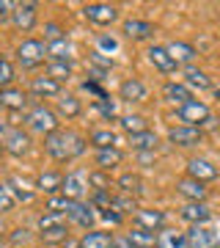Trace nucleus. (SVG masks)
I'll list each match as a JSON object with an SVG mask.
<instances>
[{
  "label": "nucleus",
  "mask_w": 220,
  "mask_h": 248,
  "mask_svg": "<svg viewBox=\"0 0 220 248\" xmlns=\"http://www.w3.org/2000/svg\"><path fill=\"white\" fill-rule=\"evenodd\" d=\"M88 149V138L72 133V130H55L44 138V155L55 163H69V160H80Z\"/></svg>",
  "instance_id": "nucleus-1"
},
{
  "label": "nucleus",
  "mask_w": 220,
  "mask_h": 248,
  "mask_svg": "<svg viewBox=\"0 0 220 248\" xmlns=\"http://www.w3.org/2000/svg\"><path fill=\"white\" fill-rule=\"evenodd\" d=\"M22 124L28 127V133H36V135H42V138H47L55 130H61L58 113L50 105H44V102H30L28 110L22 113Z\"/></svg>",
  "instance_id": "nucleus-2"
},
{
  "label": "nucleus",
  "mask_w": 220,
  "mask_h": 248,
  "mask_svg": "<svg viewBox=\"0 0 220 248\" xmlns=\"http://www.w3.org/2000/svg\"><path fill=\"white\" fill-rule=\"evenodd\" d=\"M174 116L179 119V124H185V127H195V130L209 127V124L218 122V119L212 116L209 105H206L204 99H198V97H193L190 102H185V105L174 108Z\"/></svg>",
  "instance_id": "nucleus-3"
},
{
  "label": "nucleus",
  "mask_w": 220,
  "mask_h": 248,
  "mask_svg": "<svg viewBox=\"0 0 220 248\" xmlns=\"http://www.w3.org/2000/svg\"><path fill=\"white\" fill-rule=\"evenodd\" d=\"M14 58L22 69H39L44 61H47V45L44 39H22L17 47H14Z\"/></svg>",
  "instance_id": "nucleus-4"
},
{
  "label": "nucleus",
  "mask_w": 220,
  "mask_h": 248,
  "mask_svg": "<svg viewBox=\"0 0 220 248\" xmlns=\"http://www.w3.org/2000/svg\"><path fill=\"white\" fill-rule=\"evenodd\" d=\"M83 17H86L91 25L110 28L113 22H118L121 11H118V6H113V3H86V6H83Z\"/></svg>",
  "instance_id": "nucleus-5"
},
{
  "label": "nucleus",
  "mask_w": 220,
  "mask_h": 248,
  "mask_svg": "<svg viewBox=\"0 0 220 248\" xmlns=\"http://www.w3.org/2000/svg\"><path fill=\"white\" fill-rule=\"evenodd\" d=\"M165 223H168L165 210H157V207H138V213L132 215V226H135V229L162 232Z\"/></svg>",
  "instance_id": "nucleus-6"
},
{
  "label": "nucleus",
  "mask_w": 220,
  "mask_h": 248,
  "mask_svg": "<svg viewBox=\"0 0 220 248\" xmlns=\"http://www.w3.org/2000/svg\"><path fill=\"white\" fill-rule=\"evenodd\" d=\"M63 94V86L58 80L47 78V75H39V78H30V86H28V97L33 102H42V99H58Z\"/></svg>",
  "instance_id": "nucleus-7"
},
{
  "label": "nucleus",
  "mask_w": 220,
  "mask_h": 248,
  "mask_svg": "<svg viewBox=\"0 0 220 248\" xmlns=\"http://www.w3.org/2000/svg\"><path fill=\"white\" fill-rule=\"evenodd\" d=\"M61 196H66L69 202H83L88 196V171H69V174H63Z\"/></svg>",
  "instance_id": "nucleus-8"
},
{
  "label": "nucleus",
  "mask_w": 220,
  "mask_h": 248,
  "mask_svg": "<svg viewBox=\"0 0 220 248\" xmlns=\"http://www.w3.org/2000/svg\"><path fill=\"white\" fill-rule=\"evenodd\" d=\"M30 133L22 130V127H11L9 135H6V141H3V155H9V157H25L28 152H30Z\"/></svg>",
  "instance_id": "nucleus-9"
},
{
  "label": "nucleus",
  "mask_w": 220,
  "mask_h": 248,
  "mask_svg": "<svg viewBox=\"0 0 220 248\" xmlns=\"http://www.w3.org/2000/svg\"><path fill=\"white\" fill-rule=\"evenodd\" d=\"M66 221L72 226H80V229H94V223H97V210L91 207V204L83 199V202H72L69 213H66Z\"/></svg>",
  "instance_id": "nucleus-10"
},
{
  "label": "nucleus",
  "mask_w": 220,
  "mask_h": 248,
  "mask_svg": "<svg viewBox=\"0 0 220 248\" xmlns=\"http://www.w3.org/2000/svg\"><path fill=\"white\" fill-rule=\"evenodd\" d=\"M204 141V133L195 130V127H185V124H176L168 130V143H174L179 149H193Z\"/></svg>",
  "instance_id": "nucleus-11"
},
{
  "label": "nucleus",
  "mask_w": 220,
  "mask_h": 248,
  "mask_svg": "<svg viewBox=\"0 0 220 248\" xmlns=\"http://www.w3.org/2000/svg\"><path fill=\"white\" fill-rule=\"evenodd\" d=\"M61 185H63V174L55 169H42L36 174V182H33V190L36 193H44L47 199L50 196H58L61 193Z\"/></svg>",
  "instance_id": "nucleus-12"
},
{
  "label": "nucleus",
  "mask_w": 220,
  "mask_h": 248,
  "mask_svg": "<svg viewBox=\"0 0 220 248\" xmlns=\"http://www.w3.org/2000/svg\"><path fill=\"white\" fill-rule=\"evenodd\" d=\"M11 22H14L17 31L30 33V31L39 25V6H36V3H17V9L11 14Z\"/></svg>",
  "instance_id": "nucleus-13"
},
{
  "label": "nucleus",
  "mask_w": 220,
  "mask_h": 248,
  "mask_svg": "<svg viewBox=\"0 0 220 248\" xmlns=\"http://www.w3.org/2000/svg\"><path fill=\"white\" fill-rule=\"evenodd\" d=\"M30 99H28V91L17 89V86H9V89H0V108L9 110V113H25Z\"/></svg>",
  "instance_id": "nucleus-14"
},
{
  "label": "nucleus",
  "mask_w": 220,
  "mask_h": 248,
  "mask_svg": "<svg viewBox=\"0 0 220 248\" xmlns=\"http://www.w3.org/2000/svg\"><path fill=\"white\" fill-rule=\"evenodd\" d=\"M179 218L190 226H206L212 221V210L206 202H187L182 210H179Z\"/></svg>",
  "instance_id": "nucleus-15"
},
{
  "label": "nucleus",
  "mask_w": 220,
  "mask_h": 248,
  "mask_svg": "<svg viewBox=\"0 0 220 248\" xmlns=\"http://www.w3.org/2000/svg\"><path fill=\"white\" fill-rule=\"evenodd\" d=\"M154 22H149V19H141V17H130L121 22V33L127 36V39H132V42H146V39H151L154 36Z\"/></svg>",
  "instance_id": "nucleus-16"
},
{
  "label": "nucleus",
  "mask_w": 220,
  "mask_h": 248,
  "mask_svg": "<svg viewBox=\"0 0 220 248\" xmlns=\"http://www.w3.org/2000/svg\"><path fill=\"white\" fill-rule=\"evenodd\" d=\"M187 177L195 179V182H201V185H206V182H215L220 177V171L206 157H193V160H187Z\"/></svg>",
  "instance_id": "nucleus-17"
},
{
  "label": "nucleus",
  "mask_w": 220,
  "mask_h": 248,
  "mask_svg": "<svg viewBox=\"0 0 220 248\" xmlns=\"http://www.w3.org/2000/svg\"><path fill=\"white\" fill-rule=\"evenodd\" d=\"M118 99L121 102H130V105L132 102H146L149 99V86L141 78H127L118 86Z\"/></svg>",
  "instance_id": "nucleus-18"
},
{
  "label": "nucleus",
  "mask_w": 220,
  "mask_h": 248,
  "mask_svg": "<svg viewBox=\"0 0 220 248\" xmlns=\"http://www.w3.org/2000/svg\"><path fill=\"white\" fill-rule=\"evenodd\" d=\"M165 50H168V55H171V61H174L176 66H193V61L198 58V50H195L190 42H182V39L168 42Z\"/></svg>",
  "instance_id": "nucleus-19"
},
{
  "label": "nucleus",
  "mask_w": 220,
  "mask_h": 248,
  "mask_svg": "<svg viewBox=\"0 0 220 248\" xmlns=\"http://www.w3.org/2000/svg\"><path fill=\"white\" fill-rule=\"evenodd\" d=\"M55 113L58 119H80L83 116V99L77 94H72V91H63L61 97L55 99Z\"/></svg>",
  "instance_id": "nucleus-20"
},
{
  "label": "nucleus",
  "mask_w": 220,
  "mask_h": 248,
  "mask_svg": "<svg viewBox=\"0 0 220 248\" xmlns=\"http://www.w3.org/2000/svg\"><path fill=\"white\" fill-rule=\"evenodd\" d=\"M121 163H124V149H121V146H110V149H94V166H97L99 171H105V174L116 171Z\"/></svg>",
  "instance_id": "nucleus-21"
},
{
  "label": "nucleus",
  "mask_w": 220,
  "mask_h": 248,
  "mask_svg": "<svg viewBox=\"0 0 220 248\" xmlns=\"http://www.w3.org/2000/svg\"><path fill=\"white\" fill-rule=\"evenodd\" d=\"M185 237H187V248H218L220 246L218 234L209 226H190L185 232Z\"/></svg>",
  "instance_id": "nucleus-22"
},
{
  "label": "nucleus",
  "mask_w": 220,
  "mask_h": 248,
  "mask_svg": "<svg viewBox=\"0 0 220 248\" xmlns=\"http://www.w3.org/2000/svg\"><path fill=\"white\" fill-rule=\"evenodd\" d=\"M146 58H149V63H151L157 72H162V75H171V72L179 69V66L171 61V55H168L165 45H151L149 50H146Z\"/></svg>",
  "instance_id": "nucleus-23"
},
{
  "label": "nucleus",
  "mask_w": 220,
  "mask_h": 248,
  "mask_svg": "<svg viewBox=\"0 0 220 248\" xmlns=\"http://www.w3.org/2000/svg\"><path fill=\"white\" fill-rule=\"evenodd\" d=\"M162 97H165V102H171L174 108H179V105H185V102L193 99V91L187 89L182 80H168L165 86H162Z\"/></svg>",
  "instance_id": "nucleus-24"
},
{
  "label": "nucleus",
  "mask_w": 220,
  "mask_h": 248,
  "mask_svg": "<svg viewBox=\"0 0 220 248\" xmlns=\"http://www.w3.org/2000/svg\"><path fill=\"white\" fill-rule=\"evenodd\" d=\"M176 193L182 196V199H187V202H206V185H201V182H195V179L185 177V179H176Z\"/></svg>",
  "instance_id": "nucleus-25"
},
{
  "label": "nucleus",
  "mask_w": 220,
  "mask_h": 248,
  "mask_svg": "<svg viewBox=\"0 0 220 248\" xmlns=\"http://www.w3.org/2000/svg\"><path fill=\"white\" fill-rule=\"evenodd\" d=\"M116 187H118V193H127L132 199H138V196L146 190V182H143L141 174H135V171H124L121 177L116 179Z\"/></svg>",
  "instance_id": "nucleus-26"
},
{
  "label": "nucleus",
  "mask_w": 220,
  "mask_h": 248,
  "mask_svg": "<svg viewBox=\"0 0 220 248\" xmlns=\"http://www.w3.org/2000/svg\"><path fill=\"white\" fill-rule=\"evenodd\" d=\"M182 83H185L190 91H206L212 89V78L206 75L204 69H198V66H185L182 69Z\"/></svg>",
  "instance_id": "nucleus-27"
},
{
  "label": "nucleus",
  "mask_w": 220,
  "mask_h": 248,
  "mask_svg": "<svg viewBox=\"0 0 220 248\" xmlns=\"http://www.w3.org/2000/svg\"><path fill=\"white\" fill-rule=\"evenodd\" d=\"M157 146H160V135L154 133V130L130 135V149L135 152V155H141V152H157Z\"/></svg>",
  "instance_id": "nucleus-28"
},
{
  "label": "nucleus",
  "mask_w": 220,
  "mask_h": 248,
  "mask_svg": "<svg viewBox=\"0 0 220 248\" xmlns=\"http://www.w3.org/2000/svg\"><path fill=\"white\" fill-rule=\"evenodd\" d=\"M3 185L9 187V193L14 196V202H17V204H19V202H22V204H30V202L36 199V190H33V187H28L19 177H6V179H3Z\"/></svg>",
  "instance_id": "nucleus-29"
},
{
  "label": "nucleus",
  "mask_w": 220,
  "mask_h": 248,
  "mask_svg": "<svg viewBox=\"0 0 220 248\" xmlns=\"http://www.w3.org/2000/svg\"><path fill=\"white\" fill-rule=\"evenodd\" d=\"M88 143L94 149H110V146H118V135L110 130V127H94L88 133Z\"/></svg>",
  "instance_id": "nucleus-30"
},
{
  "label": "nucleus",
  "mask_w": 220,
  "mask_h": 248,
  "mask_svg": "<svg viewBox=\"0 0 220 248\" xmlns=\"http://www.w3.org/2000/svg\"><path fill=\"white\" fill-rule=\"evenodd\" d=\"M118 127H121L127 135H138V133L151 130L143 113H121V116H118Z\"/></svg>",
  "instance_id": "nucleus-31"
},
{
  "label": "nucleus",
  "mask_w": 220,
  "mask_h": 248,
  "mask_svg": "<svg viewBox=\"0 0 220 248\" xmlns=\"http://www.w3.org/2000/svg\"><path fill=\"white\" fill-rule=\"evenodd\" d=\"M72 58H74V47H72L69 36L58 42H47V61H72Z\"/></svg>",
  "instance_id": "nucleus-32"
},
{
  "label": "nucleus",
  "mask_w": 220,
  "mask_h": 248,
  "mask_svg": "<svg viewBox=\"0 0 220 248\" xmlns=\"http://www.w3.org/2000/svg\"><path fill=\"white\" fill-rule=\"evenodd\" d=\"M113 246V234L105 229H88L80 237V248H110Z\"/></svg>",
  "instance_id": "nucleus-33"
},
{
  "label": "nucleus",
  "mask_w": 220,
  "mask_h": 248,
  "mask_svg": "<svg viewBox=\"0 0 220 248\" xmlns=\"http://www.w3.org/2000/svg\"><path fill=\"white\" fill-rule=\"evenodd\" d=\"M157 248H187L185 232H176L165 226L162 232H157Z\"/></svg>",
  "instance_id": "nucleus-34"
},
{
  "label": "nucleus",
  "mask_w": 220,
  "mask_h": 248,
  "mask_svg": "<svg viewBox=\"0 0 220 248\" xmlns=\"http://www.w3.org/2000/svg\"><path fill=\"white\" fill-rule=\"evenodd\" d=\"M66 240H69V226H66V223L39 232V243H42V246H63Z\"/></svg>",
  "instance_id": "nucleus-35"
},
{
  "label": "nucleus",
  "mask_w": 220,
  "mask_h": 248,
  "mask_svg": "<svg viewBox=\"0 0 220 248\" xmlns=\"http://www.w3.org/2000/svg\"><path fill=\"white\" fill-rule=\"evenodd\" d=\"M74 75V63L72 61H47V78L58 80V83H66V80Z\"/></svg>",
  "instance_id": "nucleus-36"
},
{
  "label": "nucleus",
  "mask_w": 220,
  "mask_h": 248,
  "mask_svg": "<svg viewBox=\"0 0 220 248\" xmlns=\"http://www.w3.org/2000/svg\"><path fill=\"white\" fill-rule=\"evenodd\" d=\"M127 237L135 248H157V232H146V229H135L132 226L127 232Z\"/></svg>",
  "instance_id": "nucleus-37"
},
{
  "label": "nucleus",
  "mask_w": 220,
  "mask_h": 248,
  "mask_svg": "<svg viewBox=\"0 0 220 248\" xmlns=\"http://www.w3.org/2000/svg\"><path fill=\"white\" fill-rule=\"evenodd\" d=\"M94 110H97L105 122H110V119H118V99L113 97H105V99H99V102H94Z\"/></svg>",
  "instance_id": "nucleus-38"
},
{
  "label": "nucleus",
  "mask_w": 220,
  "mask_h": 248,
  "mask_svg": "<svg viewBox=\"0 0 220 248\" xmlns=\"http://www.w3.org/2000/svg\"><path fill=\"white\" fill-rule=\"evenodd\" d=\"M118 210V213H124V215H135L138 213V199H132V196H127V193H113V202H110Z\"/></svg>",
  "instance_id": "nucleus-39"
},
{
  "label": "nucleus",
  "mask_w": 220,
  "mask_h": 248,
  "mask_svg": "<svg viewBox=\"0 0 220 248\" xmlns=\"http://www.w3.org/2000/svg\"><path fill=\"white\" fill-rule=\"evenodd\" d=\"M113 187V182H110V174H105V171H88V193L91 190H110Z\"/></svg>",
  "instance_id": "nucleus-40"
},
{
  "label": "nucleus",
  "mask_w": 220,
  "mask_h": 248,
  "mask_svg": "<svg viewBox=\"0 0 220 248\" xmlns=\"http://www.w3.org/2000/svg\"><path fill=\"white\" fill-rule=\"evenodd\" d=\"M42 33H44V45H47V42L66 39V31H63V25H61V22H55V19H47V22H44Z\"/></svg>",
  "instance_id": "nucleus-41"
},
{
  "label": "nucleus",
  "mask_w": 220,
  "mask_h": 248,
  "mask_svg": "<svg viewBox=\"0 0 220 248\" xmlns=\"http://www.w3.org/2000/svg\"><path fill=\"white\" fill-rule=\"evenodd\" d=\"M14 80H17V69H14V63H11L9 58H0V89L14 86Z\"/></svg>",
  "instance_id": "nucleus-42"
},
{
  "label": "nucleus",
  "mask_w": 220,
  "mask_h": 248,
  "mask_svg": "<svg viewBox=\"0 0 220 248\" xmlns=\"http://www.w3.org/2000/svg\"><path fill=\"white\" fill-rule=\"evenodd\" d=\"M69 207H72V202L66 199V196H61V193L47 199V213H55V215H63V218H66Z\"/></svg>",
  "instance_id": "nucleus-43"
},
{
  "label": "nucleus",
  "mask_w": 220,
  "mask_h": 248,
  "mask_svg": "<svg viewBox=\"0 0 220 248\" xmlns=\"http://www.w3.org/2000/svg\"><path fill=\"white\" fill-rule=\"evenodd\" d=\"M97 218H102V221L110 223V226H121V223L127 221V215L118 213L113 204H110V207H105V210H97Z\"/></svg>",
  "instance_id": "nucleus-44"
},
{
  "label": "nucleus",
  "mask_w": 220,
  "mask_h": 248,
  "mask_svg": "<svg viewBox=\"0 0 220 248\" xmlns=\"http://www.w3.org/2000/svg\"><path fill=\"white\" fill-rule=\"evenodd\" d=\"M61 223H66L63 215H55V213H47V210H44V213L39 215L36 226H39V232H44V229H53V226H61Z\"/></svg>",
  "instance_id": "nucleus-45"
},
{
  "label": "nucleus",
  "mask_w": 220,
  "mask_h": 248,
  "mask_svg": "<svg viewBox=\"0 0 220 248\" xmlns=\"http://www.w3.org/2000/svg\"><path fill=\"white\" fill-rule=\"evenodd\" d=\"M118 50V36H113V33H102V36H97V53H116Z\"/></svg>",
  "instance_id": "nucleus-46"
},
{
  "label": "nucleus",
  "mask_w": 220,
  "mask_h": 248,
  "mask_svg": "<svg viewBox=\"0 0 220 248\" xmlns=\"http://www.w3.org/2000/svg\"><path fill=\"white\" fill-rule=\"evenodd\" d=\"M80 91H83V94H91V97H94V102L110 97V94H107V91L99 86V83H94V80H83V83H80Z\"/></svg>",
  "instance_id": "nucleus-47"
},
{
  "label": "nucleus",
  "mask_w": 220,
  "mask_h": 248,
  "mask_svg": "<svg viewBox=\"0 0 220 248\" xmlns=\"http://www.w3.org/2000/svg\"><path fill=\"white\" fill-rule=\"evenodd\" d=\"M88 66H97V69H105V72H110L116 66L113 63V58H110V55H105V53H97V50H94V53H91V58H88Z\"/></svg>",
  "instance_id": "nucleus-48"
},
{
  "label": "nucleus",
  "mask_w": 220,
  "mask_h": 248,
  "mask_svg": "<svg viewBox=\"0 0 220 248\" xmlns=\"http://www.w3.org/2000/svg\"><path fill=\"white\" fill-rule=\"evenodd\" d=\"M9 240H11V246L22 248L25 243H30V240H33V234H30L25 226H17V229H11V237H9Z\"/></svg>",
  "instance_id": "nucleus-49"
},
{
  "label": "nucleus",
  "mask_w": 220,
  "mask_h": 248,
  "mask_svg": "<svg viewBox=\"0 0 220 248\" xmlns=\"http://www.w3.org/2000/svg\"><path fill=\"white\" fill-rule=\"evenodd\" d=\"M14 207H17V202H14V196L9 193V187H6L3 182H0V215H3V213H11Z\"/></svg>",
  "instance_id": "nucleus-50"
},
{
  "label": "nucleus",
  "mask_w": 220,
  "mask_h": 248,
  "mask_svg": "<svg viewBox=\"0 0 220 248\" xmlns=\"http://www.w3.org/2000/svg\"><path fill=\"white\" fill-rule=\"evenodd\" d=\"M14 9H17V3H11V0H0V19H6L14 14Z\"/></svg>",
  "instance_id": "nucleus-51"
},
{
  "label": "nucleus",
  "mask_w": 220,
  "mask_h": 248,
  "mask_svg": "<svg viewBox=\"0 0 220 248\" xmlns=\"http://www.w3.org/2000/svg\"><path fill=\"white\" fill-rule=\"evenodd\" d=\"M110 248H135L130 243V237H127V234H113V246Z\"/></svg>",
  "instance_id": "nucleus-52"
},
{
  "label": "nucleus",
  "mask_w": 220,
  "mask_h": 248,
  "mask_svg": "<svg viewBox=\"0 0 220 248\" xmlns=\"http://www.w3.org/2000/svg\"><path fill=\"white\" fill-rule=\"evenodd\" d=\"M14 127V124L9 122H0V146H3V141H6V135H9V130Z\"/></svg>",
  "instance_id": "nucleus-53"
},
{
  "label": "nucleus",
  "mask_w": 220,
  "mask_h": 248,
  "mask_svg": "<svg viewBox=\"0 0 220 248\" xmlns=\"http://www.w3.org/2000/svg\"><path fill=\"white\" fill-rule=\"evenodd\" d=\"M63 248H80V240H66V243H63Z\"/></svg>",
  "instance_id": "nucleus-54"
},
{
  "label": "nucleus",
  "mask_w": 220,
  "mask_h": 248,
  "mask_svg": "<svg viewBox=\"0 0 220 248\" xmlns=\"http://www.w3.org/2000/svg\"><path fill=\"white\" fill-rule=\"evenodd\" d=\"M215 99H218V102H220V86H218V89H215Z\"/></svg>",
  "instance_id": "nucleus-55"
},
{
  "label": "nucleus",
  "mask_w": 220,
  "mask_h": 248,
  "mask_svg": "<svg viewBox=\"0 0 220 248\" xmlns=\"http://www.w3.org/2000/svg\"><path fill=\"white\" fill-rule=\"evenodd\" d=\"M0 157H3V146H0Z\"/></svg>",
  "instance_id": "nucleus-56"
},
{
  "label": "nucleus",
  "mask_w": 220,
  "mask_h": 248,
  "mask_svg": "<svg viewBox=\"0 0 220 248\" xmlns=\"http://www.w3.org/2000/svg\"><path fill=\"white\" fill-rule=\"evenodd\" d=\"M6 248H17V246H6Z\"/></svg>",
  "instance_id": "nucleus-57"
},
{
  "label": "nucleus",
  "mask_w": 220,
  "mask_h": 248,
  "mask_svg": "<svg viewBox=\"0 0 220 248\" xmlns=\"http://www.w3.org/2000/svg\"><path fill=\"white\" fill-rule=\"evenodd\" d=\"M0 232H3V223H0Z\"/></svg>",
  "instance_id": "nucleus-58"
}]
</instances>
